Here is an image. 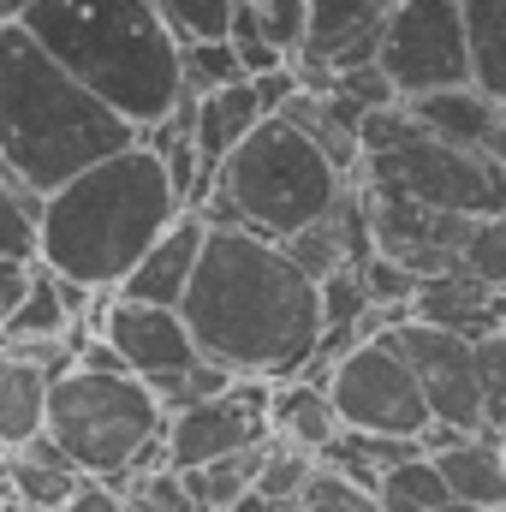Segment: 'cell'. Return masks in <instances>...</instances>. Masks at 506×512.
Instances as JSON below:
<instances>
[{
  "label": "cell",
  "instance_id": "cell-6",
  "mask_svg": "<svg viewBox=\"0 0 506 512\" xmlns=\"http://www.w3.org/2000/svg\"><path fill=\"white\" fill-rule=\"evenodd\" d=\"M48 435L72 453L84 477L126 483L137 459L167 435V405L131 370H66L48 393Z\"/></svg>",
  "mask_w": 506,
  "mask_h": 512
},
{
  "label": "cell",
  "instance_id": "cell-30",
  "mask_svg": "<svg viewBox=\"0 0 506 512\" xmlns=\"http://www.w3.org/2000/svg\"><path fill=\"white\" fill-rule=\"evenodd\" d=\"M233 48H239V60H245V72L251 78H262V72H280V66H292V48H280L268 30H262V18H256L251 6H239L233 12Z\"/></svg>",
  "mask_w": 506,
  "mask_h": 512
},
{
  "label": "cell",
  "instance_id": "cell-13",
  "mask_svg": "<svg viewBox=\"0 0 506 512\" xmlns=\"http://www.w3.org/2000/svg\"><path fill=\"white\" fill-rule=\"evenodd\" d=\"M399 0H310V24L304 42L292 54V72H346V66H370L381 54L387 18Z\"/></svg>",
  "mask_w": 506,
  "mask_h": 512
},
{
  "label": "cell",
  "instance_id": "cell-41",
  "mask_svg": "<svg viewBox=\"0 0 506 512\" xmlns=\"http://www.w3.org/2000/svg\"><path fill=\"white\" fill-rule=\"evenodd\" d=\"M0 459H6V447H0Z\"/></svg>",
  "mask_w": 506,
  "mask_h": 512
},
{
  "label": "cell",
  "instance_id": "cell-33",
  "mask_svg": "<svg viewBox=\"0 0 506 512\" xmlns=\"http://www.w3.org/2000/svg\"><path fill=\"white\" fill-rule=\"evenodd\" d=\"M465 268L483 274V280H495V286H506V209L477 215L471 245H465Z\"/></svg>",
  "mask_w": 506,
  "mask_h": 512
},
{
  "label": "cell",
  "instance_id": "cell-29",
  "mask_svg": "<svg viewBox=\"0 0 506 512\" xmlns=\"http://www.w3.org/2000/svg\"><path fill=\"white\" fill-rule=\"evenodd\" d=\"M298 512H381V495L376 489H364L358 477H346V471L316 465V477H310V489H304Z\"/></svg>",
  "mask_w": 506,
  "mask_h": 512
},
{
  "label": "cell",
  "instance_id": "cell-16",
  "mask_svg": "<svg viewBox=\"0 0 506 512\" xmlns=\"http://www.w3.org/2000/svg\"><path fill=\"white\" fill-rule=\"evenodd\" d=\"M292 126L304 131L346 179H364V102H352L346 90H322V84H298L280 108Z\"/></svg>",
  "mask_w": 506,
  "mask_h": 512
},
{
  "label": "cell",
  "instance_id": "cell-3",
  "mask_svg": "<svg viewBox=\"0 0 506 512\" xmlns=\"http://www.w3.org/2000/svg\"><path fill=\"white\" fill-rule=\"evenodd\" d=\"M18 24L131 126H155L179 108V30L155 0H36Z\"/></svg>",
  "mask_w": 506,
  "mask_h": 512
},
{
  "label": "cell",
  "instance_id": "cell-14",
  "mask_svg": "<svg viewBox=\"0 0 506 512\" xmlns=\"http://www.w3.org/2000/svg\"><path fill=\"white\" fill-rule=\"evenodd\" d=\"M102 334L120 346L126 370L143 376V382H155V376L185 370L191 358H203V346H197V334H191V322H185L179 304H137V298H120L114 292Z\"/></svg>",
  "mask_w": 506,
  "mask_h": 512
},
{
  "label": "cell",
  "instance_id": "cell-35",
  "mask_svg": "<svg viewBox=\"0 0 506 512\" xmlns=\"http://www.w3.org/2000/svg\"><path fill=\"white\" fill-rule=\"evenodd\" d=\"M66 512H131V501H126V489H114L102 477H84L78 495L66 501Z\"/></svg>",
  "mask_w": 506,
  "mask_h": 512
},
{
  "label": "cell",
  "instance_id": "cell-32",
  "mask_svg": "<svg viewBox=\"0 0 506 512\" xmlns=\"http://www.w3.org/2000/svg\"><path fill=\"white\" fill-rule=\"evenodd\" d=\"M477 376H483V411H489V429L506 435V328L477 340Z\"/></svg>",
  "mask_w": 506,
  "mask_h": 512
},
{
  "label": "cell",
  "instance_id": "cell-21",
  "mask_svg": "<svg viewBox=\"0 0 506 512\" xmlns=\"http://www.w3.org/2000/svg\"><path fill=\"white\" fill-rule=\"evenodd\" d=\"M268 423H274L280 441H292V447H304V453H316V459H322V447L346 429L334 393L316 387V382H304V376L274 382V411H268Z\"/></svg>",
  "mask_w": 506,
  "mask_h": 512
},
{
  "label": "cell",
  "instance_id": "cell-10",
  "mask_svg": "<svg viewBox=\"0 0 506 512\" xmlns=\"http://www.w3.org/2000/svg\"><path fill=\"white\" fill-rule=\"evenodd\" d=\"M393 352L411 364V376L423 387L435 423L447 429H489V411H483V376H477V340L459 334V328H441V322H423V316H405L399 328H387ZM495 435V429H489Z\"/></svg>",
  "mask_w": 506,
  "mask_h": 512
},
{
  "label": "cell",
  "instance_id": "cell-27",
  "mask_svg": "<svg viewBox=\"0 0 506 512\" xmlns=\"http://www.w3.org/2000/svg\"><path fill=\"white\" fill-rule=\"evenodd\" d=\"M316 453H304V447H292V441H280V435H268V453H262V477H256V489L262 495H274L286 512H298L304 501V489H310V477H316Z\"/></svg>",
  "mask_w": 506,
  "mask_h": 512
},
{
  "label": "cell",
  "instance_id": "cell-5",
  "mask_svg": "<svg viewBox=\"0 0 506 512\" xmlns=\"http://www.w3.org/2000/svg\"><path fill=\"white\" fill-rule=\"evenodd\" d=\"M346 185L358 179H346L286 114H268L227 155V167L191 209H203L209 227H251L262 239H292L310 221H322L346 197Z\"/></svg>",
  "mask_w": 506,
  "mask_h": 512
},
{
  "label": "cell",
  "instance_id": "cell-17",
  "mask_svg": "<svg viewBox=\"0 0 506 512\" xmlns=\"http://www.w3.org/2000/svg\"><path fill=\"white\" fill-rule=\"evenodd\" d=\"M411 316H423V322H441V328H459V334L483 340V334L506 328V286L483 280V274H471V268L459 262V268L429 274V280L417 286Z\"/></svg>",
  "mask_w": 506,
  "mask_h": 512
},
{
  "label": "cell",
  "instance_id": "cell-20",
  "mask_svg": "<svg viewBox=\"0 0 506 512\" xmlns=\"http://www.w3.org/2000/svg\"><path fill=\"white\" fill-rule=\"evenodd\" d=\"M48 393H54V376L0 340V447L6 453L48 429Z\"/></svg>",
  "mask_w": 506,
  "mask_h": 512
},
{
  "label": "cell",
  "instance_id": "cell-38",
  "mask_svg": "<svg viewBox=\"0 0 506 512\" xmlns=\"http://www.w3.org/2000/svg\"><path fill=\"white\" fill-rule=\"evenodd\" d=\"M381 495V512H423L417 501H405V495H393V489H376Z\"/></svg>",
  "mask_w": 506,
  "mask_h": 512
},
{
  "label": "cell",
  "instance_id": "cell-28",
  "mask_svg": "<svg viewBox=\"0 0 506 512\" xmlns=\"http://www.w3.org/2000/svg\"><path fill=\"white\" fill-rule=\"evenodd\" d=\"M233 382V370L227 364H215V358H191L185 370H167V376H155V399L167 405V417L173 411H185V405H203V399H215L221 387Z\"/></svg>",
  "mask_w": 506,
  "mask_h": 512
},
{
  "label": "cell",
  "instance_id": "cell-9",
  "mask_svg": "<svg viewBox=\"0 0 506 512\" xmlns=\"http://www.w3.org/2000/svg\"><path fill=\"white\" fill-rule=\"evenodd\" d=\"M328 393L346 417V429H381V435H429L435 411L423 399V387L411 376V364L393 352V340H364L352 352H340Z\"/></svg>",
  "mask_w": 506,
  "mask_h": 512
},
{
  "label": "cell",
  "instance_id": "cell-15",
  "mask_svg": "<svg viewBox=\"0 0 506 512\" xmlns=\"http://www.w3.org/2000/svg\"><path fill=\"white\" fill-rule=\"evenodd\" d=\"M203 245H209V215L185 209L149 251L137 256V268L120 280V298H137V304H185V292L197 280V262H203Z\"/></svg>",
  "mask_w": 506,
  "mask_h": 512
},
{
  "label": "cell",
  "instance_id": "cell-18",
  "mask_svg": "<svg viewBox=\"0 0 506 512\" xmlns=\"http://www.w3.org/2000/svg\"><path fill=\"white\" fill-rule=\"evenodd\" d=\"M0 477H6V489H12V501H36V507H66L72 495H78V483H84V471L72 465V453L42 429V435H30L24 447H12L6 459H0Z\"/></svg>",
  "mask_w": 506,
  "mask_h": 512
},
{
  "label": "cell",
  "instance_id": "cell-42",
  "mask_svg": "<svg viewBox=\"0 0 506 512\" xmlns=\"http://www.w3.org/2000/svg\"><path fill=\"white\" fill-rule=\"evenodd\" d=\"M501 512H506V507H501Z\"/></svg>",
  "mask_w": 506,
  "mask_h": 512
},
{
  "label": "cell",
  "instance_id": "cell-37",
  "mask_svg": "<svg viewBox=\"0 0 506 512\" xmlns=\"http://www.w3.org/2000/svg\"><path fill=\"white\" fill-rule=\"evenodd\" d=\"M483 155H495L506 167V102H501V114H495V131H489V143H483Z\"/></svg>",
  "mask_w": 506,
  "mask_h": 512
},
{
  "label": "cell",
  "instance_id": "cell-1",
  "mask_svg": "<svg viewBox=\"0 0 506 512\" xmlns=\"http://www.w3.org/2000/svg\"><path fill=\"white\" fill-rule=\"evenodd\" d=\"M179 310L203 358L227 364L233 376L286 382L322 346V286L280 239H262L251 227H209Z\"/></svg>",
  "mask_w": 506,
  "mask_h": 512
},
{
  "label": "cell",
  "instance_id": "cell-36",
  "mask_svg": "<svg viewBox=\"0 0 506 512\" xmlns=\"http://www.w3.org/2000/svg\"><path fill=\"white\" fill-rule=\"evenodd\" d=\"M221 512H286L280 507V501H274V495H262V489H245V495H239V501H233V507H221Z\"/></svg>",
  "mask_w": 506,
  "mask_h": 512
},
{
  "label": "cell",
  "instance_id": "cell-7",
  "mask_svg": "<svg viewBox=\"0 0 506 512\" xmlns=\"http://www.w3.org/2000/svg\"><path fill=\"white\" fill-rule=\"evenodd\" d=\"M358 185H387V191H405V197H423V203L459 209V215L506 209L501 161L423 131L405 102H387V108L364 114V179Z\"/></svg>",
  "mask_w": 506,
  "mask_h": 512
},
{
  "label": "cell",
  "instance_id": "cell-39",
  "mask_svg": "<svg viewBox=\"0 0 506 512\" xmlns=\"http://www.w3.org/2000/svg\"><path fill=\"white\" fill-rule=\"evenodd\" d=\"M435 512H489V507H477V501H459V495H453V501H441Z\"/></svg>",
  "mask_w": 506,
  "mask_h": 512
},
{
  "label": "cell",
  "instance_id": "cell-40",
  "mask_svg": "<svg viewBox=\"0 0 506 512\" xmlns=\"http://www.w3.org/2000/svg\"><path fill=\"white\" fill-rule=\"evenodd\" d=\"M18 12V0H0V18H12Z\"/></svg>",
  "mask_w": 506,
  "mask_h": 512
},
{
  "label": "cell",
  "instance_id": "cell-8",
  "mask_svg": "<svg viewBox=\"0 0 506 512\" xmlns=\"http://www.w3.org/2000/svg\"><path fill=\"white\" fill-rule=\"evenodd\" d=\"M381 72L393 78L399 102L477 84L471 78V18L465 0H399L381 36Z\"/></svg>",
  "mask_w": 506,
  "mask_h": 512
},
{
  "label": "cell",
  "instance_id": "cell-25",
  "mask_svg": "<svg viewBox=\"0 0 506 512\" xmlns=\"http://www.w3.org/2000/svg\"><path fill=\"white\" fill-rule=\"evenodd\" d=\"M471 18V78L506 102V0H465Z\"/></svg>",
  "mask_w": 506,
  "mask_h": 512
},
{
  "label": "cell",
  "instance_id": "cell-31",
  "mask_svg": "<svg viewBox=\"0 0 506 512\" xmlns=\"http://www.w3.org/2000/svg\"><path fill=\"white\" fill-rule=\"evenodd\" d=\"M167 12V24L179 30V42H197V36H227L233 30V12L239 0H155Z\"/></svg>",
  "mask_w": 506,
  "mask_h": 512
},
{
  "label": "cell",
  "instance_id": "cell-34",
  "mask_svg": "<svg viewBox=\"0 0 506 512\" xmlns=\"http://www.w3.org/2000/svg\"><path fill=\"white\" fill-rule=\"evenodd\" d=\"M239 6H251L256 18H262V30H268L280 48H292V54H298L304 24H310V0H239Z\"/></svg>",
  "mask_w": 506,
  "mask_h": 512
},
{
  "label": "cell",
  "instance_id": "cell-12",
  "mask_svg": "<svg viewBox=\"0 0 506 512\" xmlns=\"http://www.w3.org/2000/svg\"><path fill=\"white\" fill-rule=\"evenodd\" d=\"M364 209H370V233H376V251L405 262L411 274H447L465 262L471 245V227L477 215H459V209H435L423 197H405V191H387V185H364Z\"/></svg>",
  "mask_w": 506,
  "mask_h": 512
},
{
  "label": "cell",
  "instance_id": "cell-23",
  "mask_svg": "<svg viewBox=\"0 0 506 512\" xmlns=\"http://www.w3.org/2000/svg\"><path fill=\"white\" fill-rule=\"evenodd\" d=\"M42 203H48V191H36V185L0 155V256H36Z\"/></svg>",
  "mask_w": 506,
  "mask_h": 512
},
{
  "label": "cell",
  "instance_id": "cell-19",
  "mask_svg": "<svg viewBox=\"0 0 506 512\" xmlns=\"http://www.w3.org/2000/svg\"><path fill=\"white\" fill-rule=\"evenodd\" d=\"M262 120H268V108H262V96H256L251 78L197 96V155H203V173L215 179V173L227 167V155H233Z\"/></svg>",
  "mask_w": 506,
  "mask_h": 512
},
{
  "label": "cell",
  "instance_id": "cell-22",
  "mask_svg": "<svg viewBox=\"0 0 506 512\" xmlns=\"http://www.w3.org/2000/svg\"><path fill=\"white\" fill-rule=\"evenodd\" d=\"M417 114V126L447 137V143H465V149H483L489 131H495V114L501 102L483 90V84H453V90H429V96H411L405 102Z\"/></svg>",
  "mask_w": 506,
  "mask_h": 512
},
{
  "label": "cell",
  "instance_id": "cell-2",
  "mask_svg": "<svg viewBox=\"0 0 506 512\" xmlns=\"http://www.w3.org/2000/svg\"><path fill=\"white\" fill-rule=\"evenodd\" d=\"M185 209L191 203L179 197L167 161L137 137V143L90 161L84 173H72L66 185L48 191L36 256L90 292H120V280L137 268V256Z\"/></svg>",
  "mask_w": 506,
  "mask_h": 512
},
{
  "label": "cell",
  "instance_id": "cell-24",
  "mask_svg": "<svg viewBox=\"0 0 506 512\" xmlns=\"http://www.w3.org/2000/svg\"><path fill=\"white\" fill-rule=\"evenodd\" d=\"M262 453H268V441L239 447V453H221V459H209V465H191V471H185V483H191L197 507H203V512L233 507V501L251 489L256 477H262Z\"/></svg>",
  "mask_w": 506,
  "mask_h": 512
},
{
  "label": "cell",
  "instance_id": "cell-11",
  "mask_svg": "<svg viewBox=\"0 0 506 512\" xmlns=\"http://www.w3.org/2000/svg\"><path fill=\"white\" fill-rule=\"evenodd\" d=\"M268 411H274V382L268 376H233L215 399L185 405V411L167 417V465L191 471V465H209L221 453L268 441L274 435Z\"/></svg>",
  "mask_w": 506,
  "mask_h": 512
},
{
  "label": "cell",
  "instance_id": "cell-4",
  "mask_svg": "<svg viewBox=\"0 0 506 512\" xmlns=\"http://www.w3.org/2000/svg\"><path fill=\"white\" fill-rule=\"evenodd\" d=\"M137 137L143 126H131L84 78H72L18 18H0V155L36 191L66 185Z\"/></svg>",
  "mask_w": 506,
  "mask_h": 512
},
{
  "label": "cell",
  "instance_id": "cell-26",
  "mask_svg": "<svg viewBox=\"0 0 506 512\" xmlns=\"http://www.w3.org/2000/svg\"><path fill=\"white\" fill-rule=\"evenodd\" d=\"M179 72H185V90L191 96H209V90H227V84H245V60L233 48V36H197L179 48Z\"/></svg>",
  "mask_w": 506,
  "mask_h": 512
}]
</instances>
